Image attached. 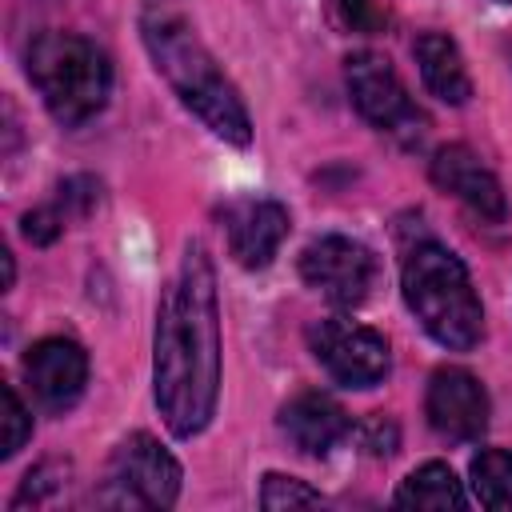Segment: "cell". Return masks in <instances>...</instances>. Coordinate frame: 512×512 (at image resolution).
<instances>
[{"label": "cell", "instance_id": "23", "mask_svg": "<svg viewBox=\"0 0 512 512\" xmlns=\"http://www.w3.org/2000/svg\"><path fill=\"white\" fill-rule=\"evenodd\" d=\"M500 4H512V0H500Z\"/></svg>", "mask_w": 512, "mask_h": 512}, {"label": "cell", "instance_id": "16", "mask_svg": "<svg viewBox=\"0 0 512 512\" xmlns=\"http://www.w3.org/2000/svg\"><path fill=\"white\" fill-rule=\"evenodd\" d=\"M472 492L492 512H512V452L504 448H480L472 456Z\"/></svg>", "mask_w": 512, "mask_h": 512}, {"label": "cell", "instance_id": "15", "mask_svg": "<svg viewBox=\"0 0 512 512\" xmlns=\"http://www.w3.org/2000/svg\"><path fill=\"white\" fill-rule=\"evenodd\" d=\"M396 508H432V512H456L464 508V488L456 480V472L440 460H428L420 464L416 472H408L396 488Z\"/></svg>", "mask_w": 512, "mask_h": 512}, {"label": "cell", "instance_id": "20", "mask_svg": "<svg viewBox=\"0 0 512 512\" xmlns=\"http://www.w3.org/2000/svg\"><path fill=\"white\" fill-rule=\"evenodd\" d=\"M64 216H60V208L56 204H44V208H36V212H28L24 216V236L32 240V244H52L60 232H64Z\"/></svg>", "mask_w": 512, "mask_h": 512}, {"label": "cell", "instance_id": "7", "mask_svg": "<svg viewBox=\"0 0 512 512\" xmlns=\"http://www.w3.org/2000/svg\"><path fill=\"white\" fill-rule=\"evenodd\" d=\"M308 348L344 388H372L388 376V340L348 316H324L308 328Z\"/></svg>", "mask_w": 512, "mask_h": 512}, {"label": "cell", "instance_id": "4", "mask_svg": "<svg viewBox=\"0 0 512 512\" xmlns=\"http://www.w3.org/2000/svg\"><path fill=\"white\" fill-rule=\"evenodd\" d=\"M28 80L48 116L64 128L92 120L112 88L108 56L76 32H40L28 44Z\"/></svg>", "mask_w": 512, "mask_h": 512}, {"label": "cell", "instance_id": "2", "mask_svg": "<svg viewBox=\"0 0 512 512\" xmlns=\"http://www.w3.org/2000/svg\"><path fill=\"white\" fill-rule=\"evenodd\" d=\"M140 36H144V48H148L156 72L172 84V92L184 100V108H192L204 120V128L216 132L220 140L244 148L252 140L248 108H244L236 84L220 72L212 52L192 32V24L168 4H148L140 16Z\"/></svg>", "mask_w": 512, "mask_h": 512}, {"label": "cell", "instance_id": "10", "mask_svg": "<svg viewBox=\"0 0 512 512\" xmlns=\"http://www.w3.org/2000/svg\"><path fill=\"white\" fill-rule=\"evenodd\" d=\"M24 380L44 412H68L88 384V352L68 336H44L24 356Z\"/></svg>", "mask_w": 512, "mask_h": 512}, {"label": "cell", "instance_id": "13", "mask_svg": "<svg viewBox=\"0 0 512 512\" xmlns=\"http://www.w3.org/2000/svg\"><path fill=\"white\" fill-rule=\"evenodd\" d=\"M280 432L304 456H328L352 436V416L324 392H300L280 408Z\"/></svg>", "mask_w": 512, "mask_h": 512}, {"label": "cell", "instance_id": "9", "mask_svg": "<svg viewBox=\"0 0 512 512\" xmlns=\"http://www.w3.org/2000/svg\"><path fill=\"white\" fill-rule=\"evenodd\" d=\"M424 412L436 436L468 444L488 428V392L464 368H436L424 392Z\"/></svg>", "mask_w": 512, "mask_h": 512}, {"label": "cell", "instance_id": "19", "mask_svg": "<svg viewBox=\"0 0 512 512\" xmlns=\"http://www.w3.org/2000/svg\"><path fill=\"white\" fill-rule=\"evenodd\" d=\"M340 4V20L352 32H380L388 24V12L380 0H336Z\"/></svg>", "mask_w": 512, "mask_h": 512}, {"label": "cell", "instance_id": "17", "mask_svg": "<svg viewBox=\"0 0 512 512\" xmlns=\"http://www.w3.org/2000/svg\"><path fill=\"white\" fill-rule=\"evenodd\" d=\"M324 496L316 488H308L304 480L296 476H280V472H268L264 484H260V508L268 512H284V508H320Z\"/></svg>", "mask_w": 512, "mask_h": 512}, {"label": "cell", "instance_id": "14", "mask_svg": "<svg viewBox=\"0 0 512 512\" xmlns=\"http://www.w3.org/2000/svg\"><path fill=\"white\" fill-rule=\"evenodd\" d=\"M412 52H416L420 80H424V88H428L436 100H444V104H468V96H472V76H468L464 56H460V48H456L452 36H444V32H424V36H416Z\"/></svg>", "mask_w": 512, "mask_h": 512}, {"label": "cell", "instance_id": "5", "mask_svg": "<svg viewBox=\"0 0 512 512\" xmlns=\"http://www.w3.org/2000/svg\"><path fill=\"white\" fill-rule=\"evenodd\" d=\"M180 496V464L176 456L148 432H132L116 444L108 468L100 504L112 508H172Z\"/></svg>", "mask_w": 512, "mask_h": 512}, {"label": "cell", "instance_id": "1", "mask_svg": "<svg viewBox=\"0 0 512 512\" xmlns=\"http://www.w3.org/2000/svg\"><path fill=\"white\" fill-rule=\"evenodd\" d=\"M152 392L172 436L208 428L220 396V300L216 268L200 240L184 244L180 268L156 308Z\"/></svg>", "mask_w": 512, "mask_h": 512}, {"label": "cell", "instance_id": "11", "mask_svg": "<svg viewBox=\"0 0 512 512\" xmlns=\"http://www.w3.org/2000/svg\"><path fill=\"white\" fill-rule=\"evenodd\" d=\"M220 220H224L228 252L244 268H268L288 236V208L276 200H256V196L232 200L224 204Z\"/></svg>", "mask_w": 512, "mask_h": 512}, {"label": "cell", "instance_id": "22", "mask_svg": "<svg viewBox=\"0 0 512 512\" xmlns=\"http://www.w3.org/2000/svg\"><path fill=\"white\" fill-rule=\"evenodd\" d=\"M368 436H372V440H368V448H372V452H392V444H396V428H392V424H384L380 416H376V420H368Z\"/></svg>", "mask_w": 512, "mask_h": 512}, {"label": "cell", "instance_id": "21", "mask_svg": "<svg viewBox=\"0 0 512 512\" xmlns=\"http://www.w3.org/2000/svg\"><path fill=\"white\" fill-rule=\"evenodd\" d=\"M52 472H56V464H40L36 472H28L24 476V484H20V492H16V500H12V508H24V504H40L52 488H60V480H64V472L52 480Z\"/></svg>", "mask_w": 512, "mask_h": 512}, {"label": "cell", "instance_id": "8", "mask_svg": "<svg viewBox=\"0 0 512 512\" xmlns=\"http://www.w3.org/2000/svg\"><path fill=\"white\" fill-rule=\"evenodd\" d=\"M300 276L336 308H356L376 284V256L352 236H320L300 252Z\"/></svg>", "mask_w": 512, "mask_h": 512}, {"label": "cell", "instance_id": "18", "mask_svg": "<svg viewBox=\"0 0 512 512\" xmlns=\"http://www.w3.org/2000/svg\"><path fill=\"white\" fill-rule=\"evenodd\" d=\"M0 400H4V440H0V456L8 460V456H16V452L28 444V436H32V416H28V408L20 404V396H16L12 384L0 388Z\"/></svg>", "mask_w": 512, "mask_h": 512}, {"label": "cell", "instance_id": "12", "mask_svg": "<svg viewBox=\"0 0 512 512\" xmlns=\"http://www.w3.org/2000/svg\"><path fill=\"white\" fill-rule=\"evenodd\" d=\"M432 184L448 196H456L464 208H472L480 220L504 216V192L500 180L480 164V156L464 144H444L432 156Z\"/></svg>", "mask_w": 512, "mask_h": 512}, {"label": "cell", "instance_id": "3", "mask_svg": "<svg viewBox=\"0 0 512 512\" xmlns=\"http://www.w3.org/2000/svg\"><path fill=\"white\" fill-rule=\"evenodd\" d=\"M400 288H404V304L412 308V316L436 344L452 352H468L480 344L484 308L456 252H448L436 240L416 244L404 256Z\"/></svg>", "mask_w": 512, "mask_h": 512}, {"label": "cell", "instance_id": "6", "mask_svg": "<svg viewBox=\"0 0 512 512\" xmlns=\"http://www.w3.org/2000/svg\"><path fill=\"white\" fill-rule=\"evenodd\" d=\"M344 80H348V96H352L356 112L372 128L396 136L400 144H420L424 140L428 116L416 108V100L408 96L404 80L388 64V56H380V52H352L348 68H344Z\"/></svg>", "mask_w": 512, "mask_h": 512}]
</instances>
